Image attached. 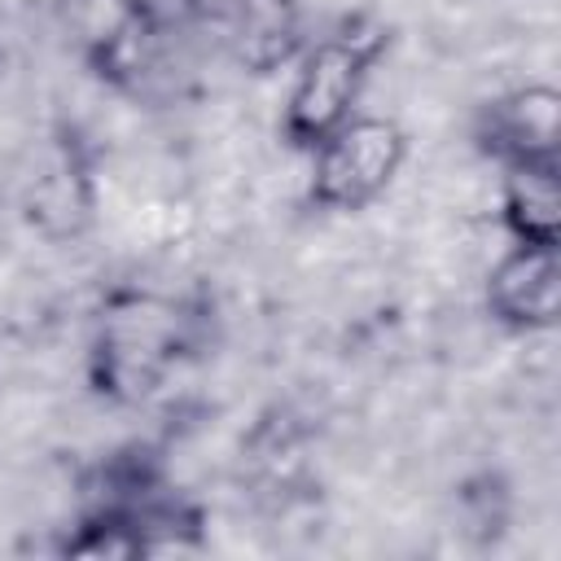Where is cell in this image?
I'll use <instances>...</instances> for the list:
<instances>
[{
    "instance_id": "obj_1",
    "label": "cell",
    "mask_w": 561,
    "mask_h": 561,
    "mask_svg": "<svg viewBox=\"0 0 561 561\" xmlns=\"http://www.w3.org/2000/svg\"><path fill=\"white\" fill-rule=\"evenodd\" d=\"M202 316L158 289H114L88 337V386L114 408L153 399L197 346Z\"/></svg>"
},
{
    "instance_id": "obj_2",
    "label": "cell",
    "mask_w": 561,
    "mask_h": 561,
    "mask_svg": "<svg viewBox=\"0 0 561 561\" xmlns=\"http://www.w3.org/2000/svg\"><path fill=\"white\" fill-rule=\"evenodd\" d=\"M390 44V31L373 18H346L329 35L302 44L294 79L280 105V136L289 149L311 153L329 131L359 114L364 88Z\"/></svg>"
},
{
    "instance_id": "obj_3",
    "label": "cell",
    "mask_w": 561,
    "mask_h": 561,
    "mask_svg": "<svg viewBox=\"0 0 561 561\" xmlns=\"http://www.w3.org/2000/svg\"><path fill=\"white\" fill-rule=\"evenodd\" d=\"M307 158V202L320 215H359L399 180L408 136L394 118L359 110L337 131H329Z\"/></svg>"
},
{
    "instance_id": "obj_4",
    "label": "cell",
    "mask_w": 561,
    "mask_h": 561,
    "mask_svg": "<svg viewBox=\"0 0 561 561\" xmlns=\"http://www.w3.org/2000/svg\"><path fill=\"white\" fill-rule=\"evenodd\" d=\"M57 18L105 83L140 92L162 70L167 31L149 0H57Z\"/></svg>"
},
{
    "instance_id": "obj_5",
    "label": "cell",
    "mask_w": 561,
    "mask_h": 561,
    "mask_svg": "<svg viewBox=\"0 0 561 561\" xmlns=\"http://www.w3.org/2000/svg\"><path fill=\"white\" fill-rule=\"evenodd\" d=\"M197 35H206L245 75H272L302 53L298 0H180Z\"/></svg>"
},
{
    "instance_id": "obj_6",
    "label": "cell",
    "mask_w": 561,
    "mask_h": 561,
    "mask_svg": "<svg viewBox=\"0 0 561 561\" xmlns=\"http://www.w3.org/2000/svg\"><path fill=\"white\" fill-rule=\"evenodd\" d=\"M478 149L495 167L561 162V92L552 83H522L478 110Z\"/></svg>"
},
{
    "instance_id": "obj_7",
    "label": "cell",
    "mask_w": 561,
    "mask_h": 561,
    "mask_svg": "<svg viewBox=\"0 0 561 561\" xmlns=\"http://www.w3.org/2000/svg\"><path fill=\"white\" fill-rule=\"evenodd\" d=\"M486 311L508 333H548L561 320V250L522 245L508 250L486 272Z\"/></svg>"
},
{
    "instance_id": "obj_8",
    "label": "cell",
    "mask_w": 561,
    "mask_h": 561,
    "mask_svg": "<svg viewBox=\"0 0 561 561\" xmlns=\"http://www.w3.org/2000/svg\"><path fill=\"white\" fill-rule=\"evenodd\" d=\"M500 224L508 241L561 245V162L500 167Z\"/></svg>"
}]
</instances>
